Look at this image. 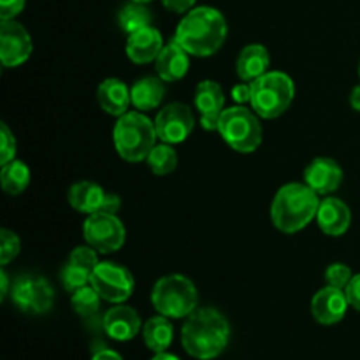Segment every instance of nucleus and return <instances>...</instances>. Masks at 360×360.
<instances>
[{"mask_svg":"<svg viewBox=\"0 0 360 360\" xmlns=\"http://www.w3.org/2000/svg\"><path fill=\"white\" fill-rule=\"evenodd\" d=\"M150 171L157 176H165L172 172L178 165V153L172 148V144L162 143L151 150V153L146 158Z\"/></svg>","mask_w":360,"mask_h":360,"instance_id":"nucleus-27","label":"nucleus"},{"mask_svg":"<svg viewBox=\"0 0 360 360\" xmlns=\"http://www.w3.org/2000/svg\"><path fill=\"white\" fill-rule=\"evenodd\" d=\"M304 183L319 195H329L343 183V169L333 158L319 157L306 167Z\"/></svg>","mask_w":360,"mask_h":360,"instance_id":"nucleus-16","label":"nucleus"},{"mask_svg":"<svg viewBox=\"0 0 360 360\" xmlns=\"http://www.w3.org/2000/svg\"><path fill=\"white\" fill-rule=\"evenodd\" d=\"M162 2L172 13H188L193 4H195V0H162Z\"/></svg>","mask_w":360,"mask_h":360,"instance_id":"nucleus-37","label":"nucleus"},{"mask_svg":"<svg viewBox=\"0 0 360 360\" xmlns=\"http://www.w3.org/2000/svg\"><path fill=\"white\" fill-rule=\"evenodd\" d=\"M348 306L347 292L327 285L313 295L311 315L322 326H336L345 319Z\"/></svg>","mask_w":360,"mask_h":360,"instance_id":"nucleus-14","label":"nucleus"},{"mask_svg":"<svg viewBox=\"0 0 360 360\" xmlns=\"http://www.w3.org/2000/svg\"><path fill=\"white\" fill-rule=\"evenodd\" d=\"M350 104H352V108L355 109V111L360 112V84H359V86H355L354 90H352Z\"/></svg>","mask_w":360,"mask_h":360,"instance_id":"nucleus-39","label":"nucleus"},{"mask_svg":"<svg viewBox=\"0 0 360 360\" xmlns=\"http://www.w3.org/2000/svg\"><path fill=\"white\" fill-rule=\"evenodd\" d=\"M13 302L28 315H42L51 309L55 301V292L51 283L42 276L23 274L18 278L11 292Z\"/></svg>","mask_w":360,"mask_h":360,"instance_id":"nucleus-10","label":"nucleus"},{"mask_svg":"<svg viewBox=\"0 0 360 360\" xmlns=\"http://www.w3.org/2000/svg\"><path fill=\"white\" fill-rule=\"evenodd\" d=\"M252 109L264 120H274L283 115L295 97V84L288 74L271 70L250 83Z\"/></svg>","mask_w":360,"mask_h":360,"instance_id":"nucleus-5","label":"nucleus"},{"mask_svg":"<svg viewBox=\"0 0 360 360\" xmlns=\"http://www.w3.org/2000/svg\"><path fill=\"white\" fill-rule=\"evenodd\" d=\"M232 98H234L238 104L250 102V98H252V86H250V83L236 84V86L232 88Z\"/></svg>","mask_w":360,"mask_h":360,"instance_id":"nucleus-36","label":"nucleus"},{"mask_svg":"<svg viewBox=\"0 0 360 360\" xmlns=\"http://www.w3.org/2000/svg\"><path fill=\"white\" fill-rule=\"evenodd\" d=\"M16 157V137L6 123L0 125V164L6 165Z\"/></svg>","mask_w":360,"mask_h":360,"instance_id":"nucleus-32","label":"nucleus"},{"mask_svg":"<svg viewBox=\"0 0 360 360\" xmlns=\"http://www.w3.org/2000/svg\"><path fill=\"white\" fill-rule=\"evenodd\" d=\"M359 76H360V65H359Z\"/></svg>","mask_w":360,"mask_h":360,"instance_id":"nucleus-43","label":"nucleus"},{"mask_svg":"<svg viewBox=\"0 0 360 360\" xmlns=\"http://www.w3.org/2000/svg\"><path fill=\"white\" fill-rule=\"evenodd\" d=\"M229 27L224 14L213 7L190 9L178 23L172 41L178 42L188 55L206 58L214 55L227 39Z\"/></svg>","mask_w":360,"mask_h":360,"instance_id":"nucleus-1","label":"nucleus"},{"mask_svg":"<svg viewBox=\"0 0 360 360\" xmlns=\"http://www.w3.org/2000/svg\"><path fill=\"white\" fill-rule=\"evenodd\" d=\"M352 278H354V273H352V269L347 266V264H341V262L330 264L326 271L327 285H329V287L341 288V290H345V288L348 287Z\"/></svg>","mask_w":360,"mask_h":360,"instance_id":"nucleus-31","label":"nucleus"},{"mask_svg":"<svg viewBox=\"0 0 360 360\" xmlns=\"http://www.w3.org/2000/svg\"><path fill=\"white\" fill-rule=\"evenodd\" d=\"M172 338H174V329H172V323L169 322L167 316H153L143 326L144 345L153 354L167 352V348L172 343Z\"/></svg>","mask_w":360,"mask_h":360,"instance_id":"nucleus-24","label":"nucleus"},{"mask_svg":"<svg viewBox=\"0 0 360 360\" xmlns=\"http://www.w3.org/2000/svg\"><path fill=\"white\" fill-rule=\"evenodd\" d=\"M116 151L127 162L146 160L148 155L157 146V129L155 123L141 111H129L120 116L112 132Z\"/></svg>","mask_w":360,"mask_h":360,"instance_id":"nucleus-4","label":"nucleus"},{"mask_svg":"<svg viewBox=\"0 0 360 360\" xmlns=\"http://www.w3.org/2000/svg\"><path fill=\"white\" fill-rule=\"evenodd\" d=\"M162 49H164V39L155 27L141 28L130 34L127 41V56L139 65L155 62Z\"/></svg>","mask_w":360,"mask_h":360,"instance_id":"nucleus-18","label":"nucleus"},{"mask_svg":"<svg viewBox=\"0 0 360 360\" xmlns=\"http://www.w3.org/2000/svg\"><path fill=\"white\" fill-rule=\"evenodd\" d=\"M225 95L217 81H200L195 90V108L200 115L204 130H218V122L224 112Z\"/></svg>","mask_w":360,"mask_h":360,"instance_id":"nucleus-15","label":"nucleus"},{"mask_svg":"<svg viewBox=\"0 0 360 360\" xmlns=\"http://www.w3.org/2000/svg\"><path fill=\"white\" fill-rule=\"evenodd\" d=\"M134 2H139V4H148V2H151V0H134Z\"/></svg>","mask_w":360,"mask_h":360,"instance_id":"nucleus-42","label":"nucleus"},{"mask_svg":"<svg viewBox=\"0 0 360 360\" xmlns=\"http://www.w3.org/2000/svg\"><path fill=\"white\" fill-rule=\"evenodd\" d=\"M90 285L104 301L123 304L132 295L136 281L127 267L112 262H98V266L91 273Z\"/></svg>","mask_w":360,"mask_h":360,"instance_id":"nucleus-9","label":"nucleus"},{"mask_svg":"<svg viewBox=\"0 0 360 360\" xmlns=\"http://www.w3.org/2000/svg\"><path fill=\"white\" fill-rule=\"evenodd\" d=\"M97 101L108 115L120 118L129 112V105L132 104L130 88L122 79L109 77V79L102 81L101 86L97 88Z\"/></svg>","mask_w":360,"mask_h":360,"instance_id":"nucleus-21","label":"nucleus"},{"mask_svg":"<svg viewBox=\"0 0 360 360\" xmlns=\"http://www.w3.org/2000/svg\"><path fill=\"white\" fill-rule=\"evenodd\" d=\"M25 0H0V20H14L23 11Z\"/></svg>","mask_w":360,"mask_h":360,"instance_id":"nucleus-34","label":"nucleus"},{"mask_svg":"<svg viewBox=\"0 0 360 360\" xmlns=\"http://www.w3.org/2000/svg\"><path fill=\"white\" fill-rule=\"evenodd\" d=\"M84 241L98 253L118 252L125 245L127 232L122 220L112 213L88 214L83 225Z\"/></svg>","mask_w":360,"mask_h":360,"instance_id":"nucleus-8","label":"nucleus"},{"mask_svg":"<svg viewBox=\"0 0 360 360\" xmlns=\"http://www.w3.org/2000/svg\"><path fill=\"white\" fill-rule=\"evenodd\" d=\"M271 55L269 49L262 44H250L239 53L238 62H236V72L243 81L259 79L266 72H269Z\"/></svg>","mask_w":360,"mask_h":360,"instance_id":"nucleus-22","label":"nucleus"},{"mask_svg":"<svg viewBox=\"0 0 360 360\" xmlns=\"http://www.w3.org/2000/svg\"><path fill=\"white\" fill-rule=\"evenodd\" d=\"M151 360H181V359L176 357V355L172 354H167V352H162V354H155V357Z\"/></svg>","mask_w":360,"mask_h":360,"instance_id":"nucleus-41","label":"nucleus"},{"mask_svg":"<svg viewBox=\"0 0 360 360\" xmlns=\"http://www.w3.org/2000/svg\"><path fill=\"white\" fill-rule=\"evenodd\" d=\"M320 195L306 183H288L276 192L271 206V218L278 231L295 234L316 218Z\"/></svg>","mask_w":360,"mask_h":360,"instance_id":"nucleus-3","label":"nucleus"},{"mask_svg":"<svg viewBox=\"0 0 360 360\" xmlns=\"http://www.w3.org/2000/svg\"><path fill=\"white\" fill-rule=\"evenodd\" d=\"M151 21H153V14L148 9L146 4L134 2V0L130 4H125L118 13L120 28L129 35L141 28L151 27Z\"/></svg>","mask_w":360,"mask_h":360,"instance_id":"nucleus-26","label":"nucleus"},{"mask_svg":"<svg viewBox=\"0 0 360 360\" xmlns=\"http://www.w3.org/2000/svg\"><path fill=\"white\" fill-rule=\"evenodd\" d=\"M345 292H347L348 302H350L352 308L360 311V273L354 274V278H352V281L348 283V287L345 288Z\"/></svg>","mask_w":360,"mask_h":360,"instance_id":"nucleus-35","label":"nucleus"},{"mask_svg":"<svg viewBox=\"0 0 360 360\" xmlns=\"http://www.w3.org/2000/svg\"><path fill=\"white\" fill-rule=\"evenodd\" d=\"M60 281L67 292H76L91 283V271L74 262H67L60 273Z\"/></svg>","mask_w":360,"mask_h":360,"instance_id":"nucleus-29","label":"nucleus"},{"mask_svg":"<svg viewBox=\"0 0 360 360\" xmlns=\"http://www.w3.org/2000/svg\"><path fill=\"white\" fill-rule=\"evenodd\" d=\"M101 299L102 297L98 295V292L91 285H86V287L74 292L70 302H72V308L77 315L86 320H91L101 311Z\"/></svg>","mask_w":360,"mask_h":360,"instance_id":"nucleus-28","label":"nucleus"},{"mask_svg":"<svg viewBox=\"0 0 360 360\" xmlns=\"http://www.w3.org/2000/svg\"><path fill=\"white\" fill-rule=\"evenodd\" d=\"M0 281H2V290H0V299H6V295H7V292H9V278H7V274H6V271H2V273H0Z\"/></svg>","mask_w":360,"mask_h":360,"instance_id":"nucleus-40","label":"nucleus"},{"mask_svg":"<svg viewBox=\"0 0 360 360\" xmlns=\"http://www.w3.org/2000/svg\"><path fill=\"white\" fill-rule=\"evenodd\" d=\"M195 127V118L188 105L181 102H171L158 111L155 118V129L162 143L178 144L183 143L192 134Z\"/></svg>","mask_w":360,"mask_h":360,"instance_id":"nucleus-12","label":"nucleus"},{"mask_svg":"<svg viewBox=\"0 0 360 360\" xmlns=\"http://www.w3.org/2000/svg\"><path fill=\"white\" fill-rule=\"evenodd\" d=\"M260 116L245 105L224 109L218 122V132L225 143L239 153H253L262 143Z\"/></svg>","mask_w":360,"mask_h":360,"instance_id":"nucleus-7","label":"nucleus"},{"mask_svg":"<svg viewBox=\"0 0 360 360\" xmlns=\"http://www.w3.org/2000/svg\"><path fill=\"white\" fill-rule=\"evenodd\" d=\"M231 340L229 320L214 308H197L181 327V345L190 357L213 360L224 354Z\"/></svg>","mask_w":360,"mask_h":360,"instance_id":"nucleus-2","label":"nucleus"},{"mask_svg":"<svg viewBox=\"0 0 360 360\" xmlns=\"http://www.w3.org/2000/svg\"><path fill=\"white\" fill-rule=\"evenodd\" d=\"M316 224L322 229L323 234L333 236H343L348 231L352 224V213L350 207L336 197H326L320 200L319 213H316Z\"/></svg>","mask_w":360,"mask_h":360,"instance_id":"nucleus-19","label":"nucleus"},{"mask_svg":"<svg viewBox=\"0 0 360 360\" xmlns=\"http://www.w3.org/2000/svg\"><path fill=\"white\" fill-rule=\"evenodd\" d=\"M0 181H2L4 192L9 195H20L30 185V169L21 160L9 162V164L2 165Z\"/></svg>","mask_w":360,"mask_h":360,"instance_id":"nucleus-25","label":"nucleus"},{"mask_svg":"<svg viewBox=\"0 0 360 360\" xmlns=\"http://www.w3.org/2000/svg\"><path fill=\"white\" fill-rule=\"evenodd\" d=\"M69 202L76 211L84 214L112 213L116 214L122 200L116 193H109L94 181H77L69 188Z\"/></svg>","mask_w":360,"mask_h":360,"instance_id":"nucleus-11","label":"nucleus"},{"mask_svg":"<svg viewBox=\"0 0 360 360\" xmlns=\"http://www.w3.org/2000/svg\"><path fill=\"white\" fill-rule=\"evenodd\" d=\"M188 56V53L178 42L171 41L167 46H164L158 58L155 60L157 76L165 83H176V81L183 79L190 67Z\"/></svg>","mask_w":360,"mask_h":360,"instance_id":"nucleus-20","label":"nucleus"},{"mask_svg":"<svg viewBox=\"0 0 360 360\" xmlns=\"http://www.w3.org/2000/svg\"><path fill=\"white\" fill-rule=\"evenodd\" d=\"M164 83L165 81H162L158 76H146L137 79L130 88L134 108L139 109L141 112L158 108L165 95Z\"/></svg>","mask_w":360,"mask_h":360,"instance_id":"nucleus-23","label":"nucleus"},{"mask_svg":"<svg viewBox=\"0 0 360 360\" xmlns=\"http://www.w3.org/2000/svg\"><path fill=\"white\" fill-rule=\"evenodd\" d=\"M197 287L183 274H169L160 278L151 290V304L167 319H186L197 309Z\"/></svg>","mask_w":360,"mask_h":360,"instance_id":"nucleus-6","label":"nucleus"},{"mask_svg":"<svg viewBox=\"0 0 360 360\" xmlns=\"http://www.w3.org/2000/svg\"><path fill=\"white\" fill-rule=\"evenodd\" d=\"M91 360H123V359L112 350H98V352H95Z\"/></svg>","mask_w":360,"mask_h":360,"instance_id":"nucleus-38","label":"nucleus"},{"mask_svg":"<svg viewBox=\"0 0 360 360\" xmlns=\"http://www.w3.org/2000/svg\"><path fill=\"white\" fill-rule=\"evenodd\" d=\"M32 37L27 28L14 20L0 25V60L2 65L11 69L27 62L32 55Z\"/></svg>","mask_w":360,"mask_h":360,"instance_id":"nucleus-13","label":"nucleus"},{"mask_svg":"<svg viewBox=\"0 0 360 360\" xmlns=\"http://www.w3.org/2000/svg\"><path fill=\"white\" fill-rule=\"evenodd\" d=\"M102 327L111 340L130 341L139 334L141 316L130 306L116 304L105 311L104 319H102Z\"/></svg>","mask_w":360,"mask_h":360,"instance_id":"nucleus-17","label":"nucleus"},{"mask_svg":"<svg viewBox=\"0 0 360 360\" xmlns=\"http://www.w3.org/2000/svg\"><path fill=\"white\" fill-rule=\"evenodd\" d=\"M97 250L91 248L90 245L88 246H77L72 253H70L69 260L70 262L77 264V266H83L86 269H90L94 273L95 267L98 266V257H97Z\"/></svg>","mask_w":360,"mask_h":360,"instance_id":"nucleus-33","label":"nucleus"},{"mask_svg":"<svg viewBox=\"0 0 360 360\" xmlns=\"http://www.w3.org/2000/svg\"><path fill=\"white\" fill-rule=\"evenodd\" d=\"M20 238L13 231H9V229H2L0 231V264L7 266L11 260H14L20 255Z\"/></svg>","mask_w":360,"mask_h":360,"instance_id":"nucleus-30","label":"nucleus"}]
</instances>
